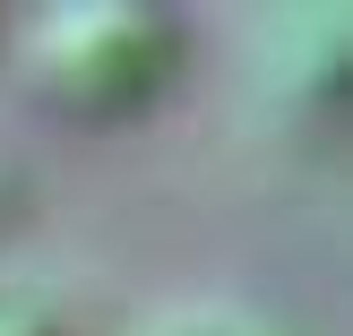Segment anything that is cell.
I'll use <instances>...</instances> for the list:
<instances>
[{
    "label": "cell",
    "mask_w": 353,
    "mask_h": 336,
    "mask_svg": "<svg viewBox=\"0 0 353 336\" xmlns=\"http://www.w3.org/2000/svg\"><path fill=\"white\" fill-rule=\"evenodd\" d=\"M172 52H181V26L155 9H69L43 26L34 61L69 112H130L164 86Z\"/></svg>",
    "instance_id": "1"
},
{
    "label": "cell",
    "mask_w": 353,
    "mask_h": 336,
    "mask_svg": "<svg viewBox=\"0 0 353 336\" xmlns=\"http://www.w3.org/2000/svg\"><path fill=\"white\" fill-rule=\"evenodd\" d=\"M147 336H241V319H224V310H172V319H155Z\"/></svg>",
    "instance_id": "3"
},
{
    "label": "cell",
    "mask_w": 353,
    "mask_h": 336,
    "mask_svg": "<svg viewBox=\"0 0 353 336\" xmlns=\"http://www.w3.org/2000/svg\"><path fill=\"white\" fill-rule=\"evenodd\" d=\"M0 336H61V319H52L43 302H26V293H9V302H0Z\"/></svg>",
    "instance_id": "2"
}]
</instances>
